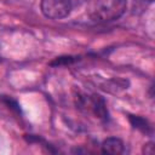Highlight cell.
<instances>
[{
	"label": "cell",
	"instance_id": "1",
	"mask_svg": "<svg viewBox=\"0 0 155 155\" xmlns=\"http://www.w3.org/2000/svg\"><path fill=\"white\" fill-rule=\"evenodd\" d=\"M127 8V0H96L91 16L98 22H111L119 19Z\"/></svg>",
	"mask_w": 155,
	"mask_h": 155
},
{
	"label": "cell",
	"instance_id": "2",
	"mask_svg": "<svg viewBox=\"0 0 155 155\" xmlns=\"http://www.w3.org/2000/svg\"><path fill=\"white\" fill-rule=\"evenodd\" d=\"M41 12L50 19H62L71 11L70 0H41Z\"/></svg>",
	"mask_w": 155,
	"mask_h": 155
},
{
	"label": "cell",
	"instance_id": "3",
	"mask_svg": "<svg viewBox=\"0 0 155 155\" xmlns=\"http://www.w3.org/2000/svg\"><path fill=\"white\" fill-rule=\"evenodd\" d=\"M125 151L124 143L120 138L109 137L102 143V153L110 154V155H119Z\"/></svg>",
	"mask_w": 155,
	"mask_h": 155
},
{
	"label": "cell",
	"instance_id": "4",
	"mask_svg": "<svg viewBox=\"0 0 155 155\" xmlns=\"http://www.w3.org/2000/svg\"><path fill=\"white\" fill-rule=\"evenodd\" d=\"M88 104L91 105V109L93 110V113L101 117V119H105L107 115H108V111H107V108H105V103L103 101V98H101L99 96H92L90 98V102Z\"/></svg>",
	"mask_w": 155,
	"mask_h": 155
},
{
	"label": "cell",
	"instance_id": "5",
	"mask_svg": "<svg viewBox=\"0 0 155 155\" xmlns=\"http://www.w3.org/2000/svg\"><path fill=\"white\" fill-rule=\"evenodd\" d=\"M130 121L133 125V127L143 131V132H149L148 130H150V126L148 124V121L140 116H130Z\"/></svg>",
	"mask_w": 155,
	"mask_h": 155
},
{
	"label": "cell",
	"instance_id": "6",
	"mask_svg": "<svg viewBox=\"0 0 155 155\" xmlns=\"http://www.w3.org/2000/svg\"><path fill=\"white\" fill-rule=\"evenodd\" d=\"M143 153H144V154H149V155L154 153V145H153L151 142L144 144V147H143Z\"/></svg>",
	"mask_w": 155,
	"mask_h": 155
},
{
	"label": "cell",
	"instance_id": "7",
	"mask_svg": "<svg viewBox=\"0 0 155 155\" xmlns=\"http://www.w3.org/2000/svg\"><path fill=\"white\" fill-rule=\"evenodd\" d=\"M142 1H144V2H153L154 0H142Z\"/></svg>",
	"mask_w": 155,
	"mask_h": 155
}]
</instances>
